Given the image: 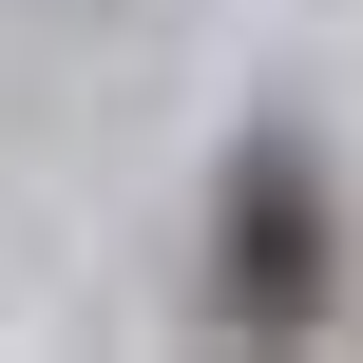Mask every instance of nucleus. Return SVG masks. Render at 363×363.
I'll return each instance as SVG.
<instances>
[{"mask_svg":"<svg viewBox=\"0 0 363 363\" xmlns=\"http://www.w3.org/2000/svg\"><path fill=\"white\" fill-rule=\"evenodd\" d=\"M325 268H345V230H325V153H306L287 115H249L230 172H211V325L306 345V325H325Z\"/></svg>","mask_w":363,"mask_h":363,"instance_id":"nucleus-1","label":"nucleus"}]
</instances>
